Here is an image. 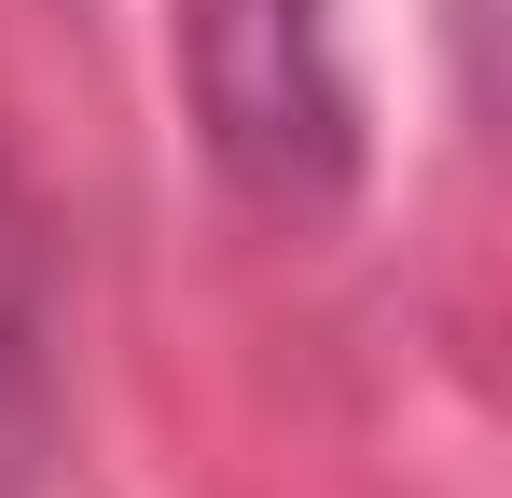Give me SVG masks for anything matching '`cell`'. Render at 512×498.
I'll return each mask as SVG.
<instances>
[{
    "label": "cell",
    "mask_w": 512,
    "mask_h": 498,
    "mask_svg": "<svg viewBox=\"0 0 512 498\" xmlns=\"http://www.w3.org/2000/svg\"><path fill=\"white\" fill-rule=\"evenodd\" d=\"M180 97L208 166L277 208V222H333L360 194V70H346V0H180L167 14Z\"/></svg>",
    "instance_id": "1"
},
{
    "label": "cell",
    "mask_w": 512,
    "mask_h": 498,
    "mask_svg": "<svg viewBox=\"0 0 512 498\" xmlns=\"http://www.w3.org/2000/svg\"><path fill=\"white\" fill-rule=\"evenodd\" d=\"M56 485V277H42V222L0 166V498Z\"/></svg>",
    "instance_id": "2"
}]
</instances>
